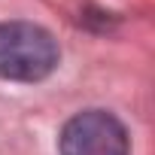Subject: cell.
<instances>
[{
  "instance_id": "obj_1",
  "label": "cell",
  "mask_w": 155,
  "mask_h": 155,
  "mask_svg": "<svg viewBox=\"0 0 155 155\" xmlns=\"http://www.w3.org/2000/svg\"><path fill=\"white\" fill-rule=\"evenodd\" d=\"M61 61L58 40L34 21L0 25V79L6 82H43Z\"/></svg>"
},
{
  "instance_id": "obj_2",
  "label": "cell",
  "mask_w": 155,
  "mask_h": 155,
  "mask_svg": "<svg viewBox=\"0 0 155 155\" xmlns=\"http://www.w3.org/2000/svg\"><path fill=\"white\" fill-rule=\"evenodd\" d=\"M61 155H128L131 140L125 125L107 110H82L64 122L58 137Z\"/></svg>"
}]
</instances>
